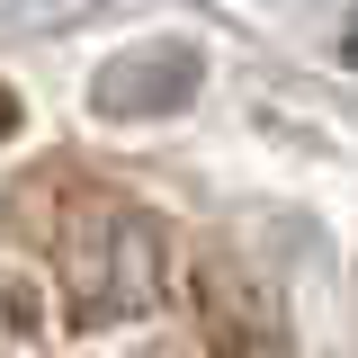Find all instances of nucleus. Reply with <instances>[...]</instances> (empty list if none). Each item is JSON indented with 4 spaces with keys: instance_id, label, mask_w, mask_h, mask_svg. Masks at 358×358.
Segmentation results:
<instances>
[{
    "instance_id": "f257e3e1",
    "label": "nucleus",
    "mask_w": 358,
    "mask_h": 358,
    "mask_svg": "<svg viewBox=\"0 0 358 358\" xmlns=\"http://www.w3.org/2000/svg\"><path fill=\"white\" fill-rule=\"evenodd\" d=\"M63 260H72V296H81L90 313H143L162 296V233L143 215H126V206H99V197H90L81 242H72Z\"/></svg>"
},
{
    "instance_id": "39448f33",
    "label": "nucleus",
    "mask_w": 358,
    "mask_h": 358,
    "mask_svg": "<svg viewBox=\"0 0 358 358\" xmlns=\"http://www.w3.org/2000/svg\"><path fill=\"white\" fill-rule=\"evenodd\" d=\"M350 63H358V27H350Z\"/></svg>"
},
{
    "instance_id": "7ed1b4c3",
    "label": "nucleus",
    "mask_w": 358,
    "mask_h": 358,
    "mask_svg": "<svg viewBox=\"0 0 358 358\" xmlns=\"http://www.w3.org/2000/svg\"><path fill=\"white\" fill-rule=\"evenodd\" d=\"M188 81H197V63L188 54H126V63H108L99 72V117H134V108H179L188 99Z\"/></svg>"
},
{
    "instance_id": "20e7f679",
    "label": "nucleus",
    "mask_w": 358,
    "mask_h": 358,
    "mask_svg": "<svg viewBox=\"0 0 358 358\" xmlns=\"http://www.w3.org/2000/svg\"><path fill=\"white\" fill-rule=\"evenodd\" d=\"M0 134H18V99L9 90H0Z\"/></svg>"
},
{
    "instance_id": "f03ea898",
    "label": "nucleus",
    "mask_w": 358,
    "mask_h": 358,
    "mask_svg": "<svg viewBox=\"0 0 358 358\" xmlns=\"http://www.w3.org/2000/svg\"><path fill=\"white\" fill-rule=\"evenodd\" d=\"M197 341L215 358H278V305L242 278L233 260H206L197 268Z\"/></svg>"
}]
</instances>
